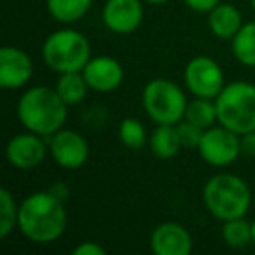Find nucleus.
I'll use <instances>...</instances> for the list:
<instances>
[{"label":"nucleus","mask_w":255,"mask_h":255,"mask_svg":"<svg viewBox=\"0 0 255 255\" xmlns=\"http://www.w3.org/2000/svg\"><path fill=\"white\" fill-rule=\"evenodd\" d=\"M184 81L187 89L199 98L215 100L226 86L224 70L210 56H194L185 65Z\"/></svg>","instance_id":"6e6552de"},{"label":"nucleus","mask_w":255,"mask_h":255,"mask_svg":"<svg viewBox=\"0 0 255 255\" xmlns=\"http://www.w3.org/2000/svg\"><path fill=\"white\" fill-rule=\"evenodd\" d=\"M67 226L68 213L65 199L51 191L33 192L19 203L18 229L33 243H53L63 236Z\"/></svg>","instance_id":"f257e3e1"},{"label":"nucleus","mask_w":255,"mask_h":255,"mask_svg":"<svg viewBox=\"0 0 255 255\" xmlns=\"http://www.w3.org/2000/svg\"><path fill=\"white\" fill-rule=\"evenodd\" d=\"M208 26L215 37L222 40H231L243 26V18L238 7H234L233 4L220 2L217 7L208 12Z\"/></svg>","instance_id":"2eb2a0df"},{"label":"nucleus","mask_w":255,"mask_h":255,"mask_svg":"<svg viewBox=\"0 0 255 255\" xmlns=\"http://www.w3.org/2000/svg\"><path fill=\"white\" fill-rule=\"evenodd\" d=\"M119 140L126 149L138 150L149 145V136H147V129L138 119L133 117H126L121 121L119 124Z\"/></svg>","instance_id":"4be33fe9"},{"label":"nucleus","mask_w":255,"mask_h":255,"mask_svg":"<svg viewBox=\"0 0 255 255\" xmlns=\"http://www.w3.org/2000/svg\"><path fill=\"white\" fill-rule=\"evenodd\" d=\"M198 152L210 166L226 168L233 164L241 154L240 135L222 124L212 126L203 133Z\"/></svg>","instance_id":"0eeeda50"},{"label":"nucleus","mask_w":255,"mask_h":255,"mask_svg":"<svg viewBox=\"0 0 255 255\" xmlns=\"http://www.w3.org/2000/svg\"><path fill=\"white\" fill-rule=\"evenodd\" d=\"M103 25L116 35L136 32L143 21V5L140 0H107L102 11Z\"/></svg>","instance_id":"9b49d317"},{"label":"nucleus","mask_w":255,"mask_h":255,"mask_svg":"<svg viewBox=\"0 0 255 255\" xmlns=\"http://www.w3.org/2000/svg\"><path fill=\"white\" fill-rule=\"evenodd\" d=\"M145 2H149V4H152V5H163V4H166L168 0H145Z\"/></svg>","instance_id":"c85d7f7f"},{"label":"nucleus","mask_w":255,"mask_h":255,"mask_svg":"<svg viewBox=\"0 0 255 255\" xmlns=\"http://www.w3.org/2000/svg\"><path fill=\"white\" fill-rule=\"evenodd\" d=\"M177 129H178V136H180V142L184 149H198L199 143H201L205 129H201V128L192 124L191 121H187V119H182L180 123L177 124Z\"/></svg>","instance_id":"b1692460"},{"label":"nucleus","mask_w":255,"mask_h":255,"mask_svg":"<svg viewBox=\"0 0 255 255\" xmlns=\"http://www.w3.org/2000/svg\"><path fill=\"white\" fill-rule=\"evenodd\" d=\"M93 0H46L49 16L58 23L70 25L82 19L91 9Z\"/></svg>","instance_id":"f3484780"},{"label":"nucleus","mask_w":255,"mask_h":255,"mask_svg":"<svg viewBox=\"0 0 255 255\" xmlns=\"http://www.w3.org/2000/svg\"><path fill=\"white\" fill-rule=\"evenodd\" d=\"M222 240L231 248L248 247L250 243H254V240H252V222H248L245 217L226 220L222 227Z\"/></svg>","instance_id":"412c9836"},{"label":"nucleus","mask_w":255,"mask_h":255,"mask_svg":"<svg viewBox=\"0 0 255 255\" xmlns=\"http://www.w3.org/2000/svg\"><path fill=\"white\" fill-rule=\"evenodd\" d=\"M49 154L54 163L67 170H77L84 166L89 157V143L81 133L61 128L60 131L49 136Z\"/></svg>","instance_id":"1a4fd4ad"},{"label":"nucleus","mask_w":255,"mask_h":255,"mask_svg":"<svg viewBox=\"0 0 255 255\" xmlns=\"http://www.w3.org/2000/svg\"><path fill=\"white\" fill-rule=\"evenodd\" d=\"M184 119L191 121L192 124L199 126L201 129H208V128L215 126V123H219L215 100L196 96L192 102L187 103Z\"/></svg>","instance_id":"aec40b11"},{"label":"nucleus","mask_w":255,"mask_h":255,"mask_svg":"<svg viewBox=\"0 0 255 255\" xmlns=\"http://www.w3.org/2000/svg\"><path fill=\"white\" fill-rule=\"evenodd\" d=\"M149 149L157 159H173L180 152V149H184L178 136L177 124H157L149 136Z\"/></svg>","instance_id":"dca6fc26"},{"label":"nucleus","mask_w":255,"mask_h":255,"mask_svg":"<svg viewBox=\"0 0 255 255\" xmlns=\"http://www.w3.org/2000/svg\"><path fill=\"white\" fill-rule=\"evenodd\" d=\"M33 61L23 49L4 46L0 49V86L4 89L23 88L32 79Z\"/></svg>","instance_id":"ddd939ff"},{"label":"nucleus","mask_w":255,"mask_h":255,"mask_svg":"<svg viewBox=\"0 0 255 255\" xmlns=\"http://www.w3.org/2000/svg\"><path fill=\"white\" fill-rule=\"evenodd\" d=\"M241 154L247 157H255V131H248L245 135H240Z\"/></svg>","instance_id":"bb28decb"},{"label":"nucleus","mask_w":255,"mask_h":255,"mask_svg":"<svg viewBox=\"0 0 255 255\" xmlns=\"http://www.w3.org/2000/svg\"><path fill=\"white\" fill-rule=\"evenodd\" d=\"M68 105L61 100L56 89L49 86H35L26 89L16 107L21 126L47 138L65 126Z\"/></svg>","instance_id":"f03ea898"},{"label":"nucleus","mask_w":255,"mask_h":255,"mask_svg":"<svg viewBox=\"0 0 255 255\" xmlns=\"http://www.w3.org/2000/svg\"><path fill=\"white\" fill-rule=\"evenodd\" d=\"M54 89L68 107H74L79 105L86 98L89 86L82 72H65V74H60Z\"/></svg>","instance_id":"a211bd4d"},{"label":"nucleus","mask_w":255,"mask_h":255,"mask_svg":"<svg viewBox=\"0 0 255 255\" xmlns=\"http://www.w3.org/2000/svg\"><path fill=\"white\" fill-rule=\"evenodd\" d=\"M105 248L96 241H81L74 248V255H105Z\"/></svg>","instance_id":"393cba45"},{"label":"nucleus","mask_w":255,"mask_h":255,"mask_svg":"<svg viewBox=\"0 0 255 255\" xmlns=\"http://www.w3.org/2000/svg\"><path fill=\"white\" fill-rule=\"evenodd\" d=\"M231 51L238 63L255 68V21L243 23L240 32L231 39Z\"/></svg>","instance_id":"6ab92c4d"},{"label":"nucleus","mask_w":255,"mask_h":255,"mask_svg":"<svg viewBox=\"0 0 255 255\" xmlns=\"http://www.w3.org/2000/svg\"><path fill=\"white\" fill-rule=\"evenodd\" d=\"M252 240H254V245H255V220L252 222Z\"/></svg>","instance_id":"c756f323"},{"label":"nucleus","mask_w":255,"mask_h":255,"mask_svg":"<svg viewBox=\"0 0 255 255\" xmlns=\"http://www.w3.org/2000/svg\"><path fill=\"white\" fill-rule=\"evenodd\" d=\"M222 0H184V4L187 5L191 11L201 12V14H208L213 7L220 4Z\"/></svg>","instance_id":"a878e982"},{"label":"nucleus","mask_w":255,"mask_h":255,"mask_svg":"<svg viewBox=\"0 0 255 255\" xmlns=\"http://www.w3.org/2000/svg\"><path fill=\"white\" fill-rule=\"evenodd\" d=\"M150 250L156 255H189L192 252V236L182 224L161 222L150 233Z\"/></svg>","instance_id":"4468645a"},{"label":"nucleus","mask_w":255,"mask_h":255,"mask_svg":"<svg viewBox=\"0 0 255 255\" xmlns=\"http://www.w3.org/2000/svg\"><path fill=\"white\" fill-rule=\"evenodd\" d=\"M219 124L238 135L255 131V84L234 81L224 86L215 98Z\"/></svg>","instance_id":"20e7f679"},{"label":"nucleus","mask_w":255,"mask_h":255,"mask_svg":"<svg viewBox=\"0 0 255 255\" xmlns=\"http://www.w3.org/2000/svg\"><path fill=\"white\" fill-rule=\"evenodd\" d=\"M42 60L51 70L58 74L82 72L91 60V46L84 33L72 28H63L51 33L42 44Z\"/></svg>","instance_id":"39448f33"},{"label":"nucleus","mask_w":255,"mask_h":255,"mask_svg":"<svg viewBox=\"0 0 255 255\" xmlns=\"http://www.w3.org/2000/svg\"><path fill=\"white\" fill-rule=\"evenodd\" d=\"M182 88L168 79H152L142 93V105L145 114L156 124H178L187 109Z\"/></svg>","instance_id":"423d86ee"},{"label":"nucleus","mask_w":255,"mask_h":255,"mask_svg":"<svg viewBox=\"0 0 255 255\" xmlns=\"http://www.w3.org/2000/svg\"><path fill=\"white\" fill-rule=\"evenodd\" d=\"M47 152L49 147L44 142V136L32 131L12 136L5 145V159L18 170H32L39 166L46 159Z\"/></svg>","instance_id":"9d476101"},{"label":"nucleus","mask_w":255,"mask_h":255,"mask_svg":"<svg viewBox=\"0 0 255 255\" xmlns=\"http://www.w3.org/2000/svg\"><path fill=\"white\" fill-rule=\"evenodd\" d=\"M51 192L53 194H56L58 198L65 199L68 196V189L65 187V184H61V182H58V184H53V189H51Z\"/></svg>","instance_id":"cd10ccee"},{"label":"nucleus","mask_w":255,"mask_h":255,"mask_svg":"<svg viewBox=\"0 0 255 255\" xmlns=\"http://www.w3.org/2000/svg\"><path fill=\"white\" fill-rule=\"evenodd\" d=\"M82 74H84L89 89L95 93H112L124 81L123 65L116 58L107 56V54L91 56Z\"/></svg>","instance_id":"f8f14e48"},{"label":"nucleus","mask_w":255,"mask_h":255,"mask_svg":"<svg viewBox=\"0 0 255 255\" xmlns=\"http://www.w3.org/2000/svg\"><path fill=\"white\" fill-rule=\"evenodd\" d=\"M203 203L206 210L222 222L240 219L250 210V185L233 173L213 175L203 187Z\"/></svg>","instance_id":"7ed1b4c3"},{"label":"nucleus","mask_w":255,"mask_h":255,"mask_svg":"<svg viewBox=\"0 0 255 255\" xmlns=\"http://www.w3.org/2000/svg\"><path fill=\"white\" fill-rule=\"evenodd\" d=\"M19 205L14 201V196L5 187L0 189V238L4 240L18 227Z\"/></svg>","instance_id":"5701e85b"},{"label":"nucleus","mask_w":255,"mask_h":255,"mask_svg":"<svg viewBox=\"0 0 255 255\" xmlns=\"http://www.w3.org/2000/svg\"><path fill=\"white\" fill-rule=\"evenodd\" d=\"M252 2V9H254V12H255V0H250Z\"/></svg>","instance_id":"7c9ffc66"}]
</instances>
